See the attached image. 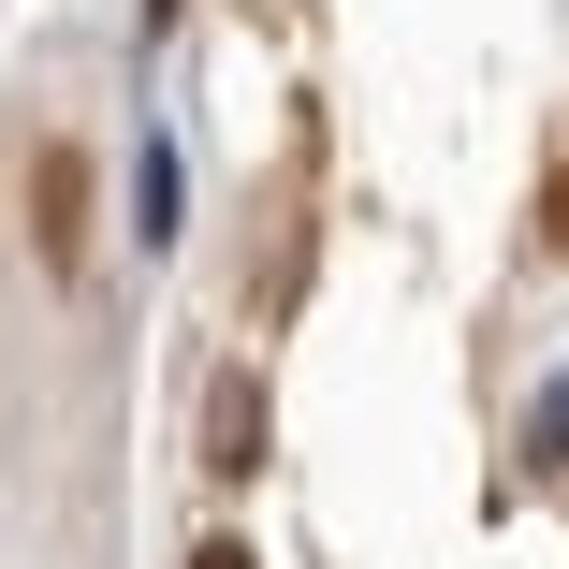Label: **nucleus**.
<instances>
[{"mask_svg":"<svg viewBox=\"0 0 569 569\" xmlns=\"http://www.w3.org/2000/svg\"><path fill=\"white\" fill-rule=\"evenodd\" d=\"M540 249L569 263V147H555V176H540Z\"/></svg>","mask_w":569,"mask_h":569,"instance_id":"obj_4","label":"nucleus"},{"mask_svg":"<svg viewBox=\"0 0 569 569\" xmlns=\"http://www.w3.org/2000/svg\"><path fill=\"white\" fill-rule=\"evenodd\" d=\"M88 204H102L88 147H44V161H30V249H44V278H59V292L102 263V219H88Z\"/></svg>","mask_w":569,"mask_h":569,"instance_id":"obj_1","label":"nucleus"},{"mask_svg":"<svg viewBox=\"0 0 569 569\" xmlns=\"http://www.w3.org/2000/svg\"><path fill=\"white\" fill-rule=\"evenodd\" d=\"M204 452H219V468H249V452H263V380H249V366L204 395Z\"/></svg>","mask_w":569,"mask_h":569,"instance_id":"obj_2","label":"nucleus"},{"mask_svg":"<svg viewBox=\"0 0 569 569\" xmlns=\"http://www.w3.org/2000/svg\"><path fill=\"white\" fill-rule=\"evenodd\" d=\"M190 569H249V540H204V555H190Z\"/></svg>","mask_w":569,"mask_h":569,"instance_id":"obj_5","label":"nucleus"},{"mask_svg":"<svg viewBox=\"0 0 569 569\" xmlns=\"http://www.w3.org/2000/svg\"><path fill=\"white\" fill-rule=\"evenodd\" d=\"M147 16H190V0H147Z\"/></svg>","mask_w":569,"mask_h":569,"instance_id":"obj_6","label":"nucleus"},{"mask_svg":"<svg viewBox=\"0 0 569 569\" xmlns=\"http://www.w3.org/2000/svg\"><path fill=\"white\" fill-rule=\"evenodd\" d=\"M555 468H569V380L526 409V482H555Z\"/></svg>","mask_w":569,"mask_h":569,"instance_id":"obj_3","label":"nucleus"}]
</instances>
